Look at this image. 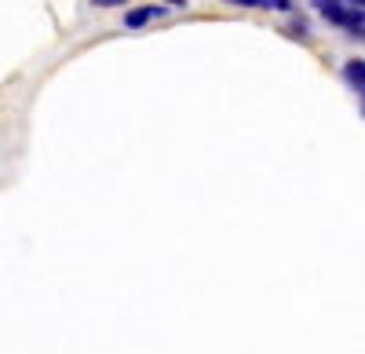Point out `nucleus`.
Masks as SVG:
<instances>
[{
    "mask_svg": "<svg viewBox=\"0 0 365 354\" xmlns=\"http://www.w3.org/2000/svg\"><path fill=\"white\" fill-rule=\"evenodd\" d=\"M347 4H351V8H361V0H347Z\"/></svg>",
    "mask_w": 365,
    "mask_h": 354,
    "instance_id": "obj_6",
    "label": "nucleus"
},
{
    "mask_svg": "<svg viewBox=\"0 0 365 354\" xmlns=\"http://www.w3.org/2000/svg\"><path fill=\"white\" fill-rule=\"evenodd\" d=\"M158 15H161V8L146 4V8H135V11H128V15H125V26H128V29H143L146 22H154Z\"/></svg>",
    "mask_w": 365,
    "mask_h": 354,
    "instance_id": "obj_2",
    "label": "nucleus"
},
{
    "mask_svg": "<svg viewBox=\"0 0 365 354\" xmlns=\"http://www.w3.org/2000/svg\"><path fill=\"white\" fill-rule=\"evenodd\" d=\"M168 4H182V0H168Z\"/></svg>",
    "mask_w": 365,
    "mask_h": 354,
    "instance_id": "obj_7",
    "label": "nucleus"
},
{
    "mask_svg": "<svg viewBox=\"0 0 365 354\" xmlns=\"http://www.w3.org/2000/svg\"><path fill=\"white\" fill-rule=\"evenodd\" d=\"M344 73H347V84L361 92V84H365V63H361V58H351V63L344 66Z\"/></svg>",
    "mask_w": 365,
    "mask_h": 354,
    "instance_id": "obj_3",
    "label": "nucleus"
},
{
    "mask_svg": "<svg viewBox=\"0 0 365 354\" xmlns=\"http://www.w3.org/2000/svg\"><path fill=\"white\" fill-rule=\"evenodd\" d=\"M99 8H117V4H125V0H96Z\"/></svg>",
    "mask_w": 365,
    "mask_h": 354,
    "instance_id": "obj_5",
    "label": "nucleus"
},
{
    "mask_svg": "<svg viewBox=\"0 0 365 354\" xmlns=\"http://www.w3.org/2000/svg\"><path fill=\"white\" fill-rule=\"evenodd\" d=\"M234 4H245V8H289V0H234Z\"/></svg>",
    "mask_w": 365,
    "mask_h": 354,
    "instance_id": "obj_4",
    "label": "nucleus"
},
{
    "mask_svg": "<svg viewBox=\"0 0 365 354\" xmlns=\"http://www.w3.org/2000/svg\"><path fill=\"white\" fill-rule=\"evenodd\" d=\"M314 4L329 22H336V26H344V29H351V33L361 37V8H344L340 0H314Z\"/></svg>",
    "mask_w": 365,
    "mask_h": 354,
    "instance_id": "obj_1",
    "label": "nucleus"
}]
</instances>
